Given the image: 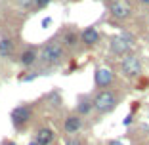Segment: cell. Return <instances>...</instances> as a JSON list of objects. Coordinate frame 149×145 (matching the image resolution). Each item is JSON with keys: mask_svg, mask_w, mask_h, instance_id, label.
<instances>
[{"mask_svg": "<svg viewBox=\"0 0 149 145\" xmlns=\"http://www.w3.org/2000/svg\"><path fill=\"white\" fill-rule=\"evenodd\" d=\"M120 103V94L115 90H97L92 97V107L97 114H109L111 111H115Z\"/></svg>", "mask_w": 149, "mask_h": 145, "instance_id": "1", "label": "cell"}, {"mask_svg": "<svg viewBox=\"0 0 149 145\" xmlns=\"http://www.w3.org/2000/svg\"><path fill=\"white\" fill-rule=\"evenodd\" d=\"M38 59L48 67H56V65H61L65 61V48L61 46V42L57 38L48 40V44L42 48Z\"/></svg>", "mask_w": 149, "mask_h": 145, "instance_id": "2", "label": "cell"}, {"mask_svg": "<svg viewBox=\"0 0 149 145\" xmlns=\"http://www.w3.org/2000/svg\"><path fill=\"white\" fill-rule=\"evenodd\" d=\"M136 44L134 35H130L128 31H123L120 35H115L109 42V52L117 57H124L126 53H130V50Z\"/></svg>", "mask_w": 149, "mask_h": 145, "instance_id": "3", "label": "cell"}, {"mask_svg": "<svg viewBox=\"0 0 149 145\" xmlns=\"http://www.w3.org/2000/svg\"><path fill=\"white\" fill-rule=\"evenodd\" d=\"M120 75L124 78H140L141 76V59L136 53H126L120 61Z\"/></svg>", "mask_w": 149, "mask_h": 145, "instance_id": "4", "label": "cell"}, {"mask_svg": "<svg viewBox=\"0 0 149 145\" xmlns=\"http://www.w3.org/2000/svg\"><path fill=\"white\" fill-rule=\"evenodd\" d=\"M107 10L115 21H126L132 15V4L128 0H111L107 4Z\"/></svg>", "mask_w": 149, "mask_h": 145, "instance_id": "5", "label": "cell"}, {"mask_svg": "<svg viewBox=\"0 0 149 145\" xmlns=\"http://www.w3.org/2000/svg\"><path fill=\"white\" fill-rule=\"evenodd\" d=\"M31 117H33L31 105H17L12 111V122H13V126L17 128V130L25 128L27 124H29V120H31Z\"/></svg>", "mask_w": 149, "mask_h": 145, "instance_id": "6", "label": "cell"}, {"mask_svg": "<svg viewBox=\"0 0 149 145\" xmlns=\"http://www.w3.org/2000/svg\"><path fill=\"white\" fill-rule=\"evenodd\" d=\"M94 82H96V86L100 90H107L111 88L115 84V75L113 71L105 69V67H100V69H96V75H94Z\"/></svg>", "mask_w": 149, "mask_h": 145, "instance_id": "7", "label": "cell"}, {"mask_svg": "<svg viewBox=\"0 0 149 145\" xmlns=\"http://www.w3.org/2000/svg\"><path fill=\"white\" fill-rule=\"evenodd\" d=\"M101 35L96 27H86L82 33H80V44L86 46V48H94V46L100 44Z\"/></svg>", "mask_w": 149, "mask_h": 145, "instance_id": "8", "label": "cell"}, {"mask_svg": "<svg viewBox=\"0 0 149 145\" xmlns=\"http://www.w3.org/2000/svg\"><path fill=\"white\" fill-rule=\"evenodd\" d=\"M80 128H82V117H79L77 113L67 114L65 120H63V130H65V134L73 136V134L80 132Z\"/></svg>", "mask_w": 149, "mask_h": 145, "instance_id": "9", "label": "cell"}, {"mask_svg": "<svg viewBox=\"0 0 149 145\" xmlns=\"http://www.w3.org/2000/svg\"><path fill=\"white\" fill-rule=\"evenodd\" d=\"M61 46L63 48H69V50H74L77 46L80 44V33L74 31V29H65L61 35Z\"/></svg>", "mask_w": 149, "mask_h": 145, "instance_id": "10", "label": "cell"}, {"mask_svg": "<svg viewBox=\"0 0 149 145\" xmlns=\"http://www.w3.org/2000/svg\"><path fill=\"white\" fill-rule=\"evenodd\" d=\"M54 139H56V134H54V130H52V128H48V126L38 128L36 134H35V141L38 145H52Z\"/></svg>", "mask_w": 149, "mask_h": 145, "instance_id": "11", "label": "cell"}, {"mask_svg": "<svg viewBox=\"0 0 149 145\" xmlns=\"http://www.w3.org/2000/svg\"><path fill=\"white\" fill-rule=\"evenodd\" d=\"M36 59H38V52H36L35 48L25 50V52L19 56V63H21L23 67H31V65H35Z\"/></svg>", "mask_w": 149, "mask_h": 145, "instance_id": "12", "label": "cell"}, {"mask_svg": "<svg viewBox=\"0 0 149 145\" xmlns=\"http://www.w3.org/2000/svg\"><path fill=\"white\" fill-rule=\"evenodd\" d=\"M94 111V107H92V99L90 97H80L79 99V105H77V114L79 117H86V114H90Z\"/></svg>", "mask_w": 149, "mask_h": 145, "instance_id": "13", "label": "cell"}, {"mask_svg": "<svg viewBox=\"0 0 149 145\" xmlns=\"http://www.w3.org/2000/svg\"><path fill=\"white\" fill-rule=\"evenodd\" d=\"M13 50V42L10 38H2L0 40V57H8Z\"/></svg>", "mask_w": 149, "mask_h": 145, "instance_id": "14", "label": "cell"}, {"mask_svg": "<svg viewBox=\"0 0 149 145\" xmlns=\"http://www.w3.org/2000/svg\"><path fill=\"white\" fill-rule=\"evenodd\" d=\"M65 145H86L82 139H79V137H67V141H65Z\"/></svg>", "mask_w": 149, "mask_h": 145, "instance_id": "15", "label": "cell"}, {"mask_svg": "<svg viewBox=\"0 0 149 145\" xmlns=\"http://www.w3.org/2000/svg\"><path fill=\"white\" fill-rule=\"evenodd\" d=\"M33 2H35V6L40 10V8H46V6H48L52 0H33Z\"/></svg>", "mask_w": 149, "mask_h": 145, "instance_id": "16", "label": "cell"}, {"mask_svg": "<svg viewBox=\"0 0 149 145\" xmlns=\"http://www.w3.org/2000/svg\"><path fill=\"white\" fill-rule=\"evenodd\" d=\"M134 122V119H132V114H128L126 119H124V126H128V124H132Z\"/></svg>", "mask_w": 149, "mask_h": 145, "instance_id": "17", "label": "cell"}, {"mask_svg": "<svg viewBox=\"0 0 149 145\" xmlns=\"http://www.w3.org/2000/svg\"><path fill=\"white\" fill-rule=\"evenodd\" d=\"M31 2H33V0H19V4H21V6H31Z\"/></svg>", "mask_w": 149, "mask_h": 145, "instance_id": "18", "label": "cell"}, {"mask_svg": "<svg viewBox=\"0 0 149 145\" xmlns=\"http://www.w3.org/2000/svg\"><path fill=\"white\" fill-rule=\"evenodd\" d=\"M50 23H52V19H50V17H46V19H44V21H42V27H48Z\"/></svg>", "mask_w": 149, "mask_h": 145, "instance_id": "19", "label": "cell"}, {"mask_svg": "<svg viewBox=\"0 0 149 145\" xmlns=\"http://www.w3.org/2000/svg\"><path fill=\"white\" fill-rule=\"evenodd\" d=\"M107 145H123V141H118V139H113V141H109Z\"/></svg>", "mask_w": 149, "mask_h": 145, "instance_id": "20", "label": "cell"}, {"mask_svg": "<svg viewBox=\"0 0 149 145\" xmlns=\"http://www.w3.org/2000/svg\"><path fill=\"white\" fill-rule=\"evenodd\" d=\"M140 2H141V4L145 6V8H149V0H140Z\"/></svg>", "mask_w": 149, "mask_h": 145, "instance_id": "21", "label": "cell"}, {"mask_svg": "<svg viewBox=\"0 0 149 145\" xmlns=\"http://www.w3.org/2000/svg\"><path fill=\"white\" fill-rule=\"evenodd\" d=\"M2 145H15L13 141H6V143H2Z\"/></svg>", "mask_w": 149, "mask_h": 145, "instance_id": "22", "label": "cell"}, {"mask_svg": "<svg viewBox=\"0 0 149 145\" xmlns=\"http://www.w3.org/2000/svg\"><path fill=\"white\" fill-rule=\"evenodd\" d=\"M29 145H38V143H36V141L33 139V141H29Z\"/></svg>", "mask_w": 149, "mask_h": 145, "instance_id": "23", "label": "cell"}, {"mask_svg": "<svg viewBox=\"0 0 149 145\" xmlns=\"http://www.w3.org/2000/svg\"><path fill=\"white\" fill-rule=\"evenodd\" d=\"M147 19H149V17H147Z\"/></svg>", "mask_w": 149, "mask_h": 145, "instance_id": "24", "label": "cell"}]
</instances>
